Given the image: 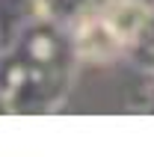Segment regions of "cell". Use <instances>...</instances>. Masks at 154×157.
<instances>
[{"instance_id": "cell-1", "label": "cell", "mask_w": 154, "mask_h": 157, "mask_svg": "<svg viewBox=\"0 0 154 157\" xmlns=\"http://www.w3.org/2000/svg\"><path fill=\"white\" fill-rule=\"evenodd\" d=\"M77 62L68 27L33 18L0 48L3 113H53L68 95Z\"/></svg>"}, {"instance_id": "cell-2", "label": "cell", "mask_w": 154, "mask_h": 157, "mask_svg": "<svg viewBox=\"0 0 154 157\" xmlns=\"http://www.w3.org/2000/svg\"><path fill=\"white\" fill-rule=\"evenodd\" d=\"M101 0H36V15L60 27H74L86 12H92Z\"/></svg>"}, {"instance_id": "cell-3", "label": "cell", "mask_w": 154, "mask_h": 157, "mask_svg": "<svg viewBox=\"0 0 154 157\" xmlns=\"http://www.w3.org/2000/svg\"><path fill=\"white\" fill-rule=\"evenodd\" d=\"M36 15V0H0V48H6Z\"/></svg>"}, {"instance_id": "cell-4", "label": "cell", "mask_w": 154, "mask_h": 157, "mask_svg": "<svg viewBox=\"0 0 154 157\" xmlns=\"http://www.w3.org/2000/svg\"><path fill=\"white\" fill-rule=\"evenodd\" d=\"M0 113H3V101H0Z\"/></svg>"}]
</instances>
